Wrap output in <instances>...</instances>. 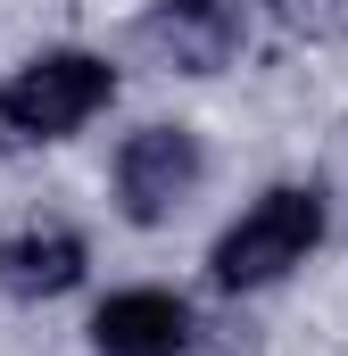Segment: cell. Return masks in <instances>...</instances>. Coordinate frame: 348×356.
Wrapping results in <instances>:
<instances>
[{"label": "cell", "instance_id": "obj_1", "mask_svg": "<svg viewBox=\"0 0 348 356\" xmlns=\"http://www.w3.org/2000/svg\"><path fill=\"white\" fill-rule=\"evenodd\" d=\"M324 191L315 182H274L265 199L241 207V224H224V241L207 249V273L216 290H274L282 273H299L315 249H324Z\"/></svg>", "mask_w": 348, "mask_h": 356}, {"label": "cell", "instance_id": "obj_2", "mask_svg": "<svg viewBox=\"0 0 348 356\" xmlns=\"http://www.w3.org/2000/svg\"><path fill=\"white\" fill-rule=\"evenodd\" d=\"M108 99H116V67L100 50H33L0 83V141L8 149L67 141V133H84Z\"/></svg>", "mask_w": 348, "mask_h": 356}, {"label": "cell", "instance_id": "obj_3", "mask_svg": "<svg viewBox=\"0 0 348 356\" xmlns=\"http://www.w3.org/2000/svg\"><path fill=\"white\" fill-rule=\"evenodd\" d=\"M199 182H207V149H199L191 124H141V133H125V149H116V207H125V224H141V232L174 224Z\"/></svg>", "mask_w": 348, "mask_h": 356}, {"label": "cell", "instance_id": "obj_4", "mask_svg": "<svg viewBox=\"0 0 348 356\" xmlns=\"http://www.w3.org/2000/svg\"><path fill=\"white\" fill-rule=\"evenodd\" d=\"M241 33H249L241 0H150L141 17V50L174 75H224L241 58Z\"/></svg>", "mask_w": 348, "mask_h": 356}, {"label": "cell", "instance_id": "obj_5", "mask_svg": "<svg viewBox=\"0 0 348 356\" xmlns=\"http://www.w3.org/2000/svg\"><path fill=\"white\" fill-rule=\"evenodd\" d=\"M91 348L100 356H182L191 348V298H174L158 282L100 298L91 307Z\"/></svg>", "mask_w": 348, "mask_h": 356}, {"label": "cell", "instance_id": "obj_6", "mask_svg": "<svg viewBox=\"0 0 348 356\" xmlns=\"http://www.w3.org/2000/svg\"><path fill=\"white\" fill-rule=\"evenodd\" d=\"M84 266H91V249L67 224H25V232L0 241V290L8 298H67L84 282Z\"/></svg>", "mask_w": 348, "mask_h": 356}]
</instances>
